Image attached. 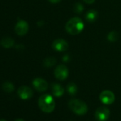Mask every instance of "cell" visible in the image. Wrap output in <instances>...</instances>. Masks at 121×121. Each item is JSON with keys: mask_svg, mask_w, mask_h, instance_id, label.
<instances>
[{"mask_svg": "<svg viewBox=\"0 0 121 121\" xmlns=\"http://www.w3.org/2000/svg\"><path fill=\"white\" fill-rule=\"evenodd\" d=\"M69 107L74 113L79 115H85L88 112L87 104L81 100L72 99L69 103Z\"/></svg>", "mask_w": 121, "mask_h": 121, "instance_id": "3957f363", "label": "cell"}, {"mask_svg": "<svg viewBox=\"0 0 121 121\" xmlns=\"http://www.w3.org/2000/svg\"><path fill=\"white\" fill-rule=\"evenodd\" d=\"M83 6L80 4V3H76L75 5H74V8H73V10L74 12L76 13V14H81V12H83Z\"/></svg>", "mask_w": 121, "mask_h": 121, "instance_id": "ac0fdd59", "label": "cell"}, {"mask_svg": "<svg viewBox=\"0 0 121 121\" xmlns=\"http://www.w3.org/2000/svg\"><path fill=\"white\" fill-rule=\"evenodd\" d=\"M48 1L51 3H58V2H60L61 0H48Z\"/></svg>", "mask_w": 121, "mask_h": 121, "instance_id": "ffe728a7", "label": "cell"}, {"mask_svg": "<svg viewBox=\"0 0 121 121\" xmlns=\"http://www.w3.org/2000/svg\"><path fill=\"white\" fill-rule=\"evenodd\" d=\"M29 31V24L26 21L20 20L15 26V32L19 36L25 35Z\"/></svg>", "mask_w": 121, "mask_h": 121, "instance_id": "ba28073f", "label": "cell"}, {"mask_svg": "<svg viewBox=\"0 0 121 121\" xmlns=\"http://www.w3.org/2000/svg\"><path fill=\"white\" fill-rule=\"evenodd\" d=\"M2 89L7 93H12L14 91V86L11 82H5L2 84Z\"/></svg>", "mask_w": 121, "mask_h": 121, "instance_id": "9a60e30c", "label": "cell"}, {"mask_svg": "<svg viewBox=\"0 0 121 121\" xmlns=\"http://www.w3.org/2000/svg\"><path fill=\"white\" fill-rule=\"evenodd\" d=\"M32 84L34 87V88L39 91V92H44L47 90L48 88V83L47 82L41 78H35Z\"/></svg>", "mask_w": 121, "mask_h": 121, "instance_id": "9c48e42d", "label": "cell"}, {"mask_svg": "<svg viewBox=\"0 0 121 121\" xmlns=\"http://www.w3.org/2000/svg\"><path fill=\"white\" fill-rule=\"evenodd\" d=\"M17 93H18L19 97L22 100L30 99L33 96V94H34L32 89L26 86H22L19 87L17 91Z\"/></svg>", "mask_w": 121, "mask_h": 121, "instance_id": "52a82bcc", "label": "cell"}, {"mask_svg": "<svg viewBox=\"0 0 121 121\" xmlns=\"http://www.w3.org/2000/svg\"><path fill=\"white\" fill-rule=\"evenodd\" d=\"M14 121H25V120H23V119H22V118H18V119L15 120Z\"/></svg>", "mask_w": 121, "mask_h": 121, "instance_id": "44dd1931", "label": "cell"}, {"mask_svg": "<svg viewBox=\"0 0 121 121\" xmlns=\"http://www.w3.org/2000/svg\"><path fill=\"white\" fill-rule=\"evenodd\" d=\"M83 1L86 2V3H87V4H92V3H93L94 2H95V0H83Z\"/></svg>", "mask_w": 121, "mask_h": 121, "instance_id": "d6986e66", "label": "cell"}, {"mask_svg": "<svg viewBox=\"0 0 121 121\" xmlns=\"http://www.w3.org/2000/svg\"><path fill=\"white\" fill-rule=\"evenodd\" d=\"M114 93L108 90H105L101 92L100 94V100L105 105H110L115 101Z\"/></svg>", "mask_w": 121, "mask_h": 121, "instance_id": "8992f818", "label": "cell"}, {"mask_svg": "<svg viewBox=\"0 0 121 121\" xmlns=\"http://www.w3.org/2000/svg\"><path fill=\"white\" fill-rule=\"evenodd\" d=\"M0 121H7L6 120H4V119H2V120H0Z\"/></svg>", "mask_w": 121, "mask_h": 121, "instance_id": "7402d4cb", "label": "cell"}, {"mask_svg": "<svg viewBox=\"0 0 121 121\" xmlns=\"http://www.w3.org/2000/svg\"><path fill=\"white\" fill-rule=\"evenodd\" d=\"M52 47L58 51H65L69 48L68 43L61 39H56L52 43Z\"/></svg>", "mask_w": 121, "mask_h": 121, "instance_id": "30bf717a", "label": "cell"}, {"mask_svg": "<svg viewBox=\"0 0 121 121\" xmlns=\"http://www.w3.org/2000/svg\"><path fill=\"white\" fill-rule=\"evenodd\" d=\"M39 108L46 113H51L55 109V101L53 98L49 94L41 95L38 100Z\"/></svg>", "mask_w": 121, "mask_h": 121, "instance_id": "6da1fadb", "label": "cell"}, {"mask_svg": "<svg viewBox=\"0 0 121 121\" xmlns=\"http://www.w3.org/2000/svg\"><path fill=\"white\" fill-rule=\"evenodd\" d=\"M54 75L58 80L64 81L69 76V69L64 64L58 65L54 71Z\"/></svg>", "mask_w": 121, "mask_h": 121, "instance_id": "277c9868", "label": "cell"}, {"mask_svg": "<svg viewBox=\"0 0 121 121\" xmlns=\"http://www.w3.org/2000/svg\"><path fill=\"white\" fill-rule=\"evenodd\" d=\"M84 28L83 21L78 17H73L66 24V29L67 32L71 35H77L80 34Z\"/></svg>", "mask_w": 121, "mask_h": 121, "instance_id": "7a4b0ae2", "label": "cell"}, {"mask_svg": "<svg viewBox=\"0 0 121 121\" xmlns=\"http://www.w3.org/2000/svg\"><path fill=\"white\" fill-rule=\"evenodd\" d=\"M2 46L4 47V48H12L14 44V41L12 38H10V37H5L4 39H2L1 42Z\"/></svg>", "mask_w": 121, "mask_h": 121, "instance_id": "4fadbf2b", "label": "cell"}, {"mask_svg": "<svg viewBox=\"0 0 121 121\" xmlns=\"http://www.w3.org/2000/svg\"><path fill=\"white\" fill-rule=\"evenodd\" d=\"M97 18H98V12L94 9L89 10L86 14V19L90 23L95 22L97 19Z\"/></svg>", "mask_w": 121, "mask_h": 121, "instance_id": "7c38bea8", "label": "cell"}, {"mask_svg": "<svg viewBox=\"0 0 121 121\" xmlns=\"http://www.w3.org/2000/svg\"><path fill=\"white\" fill-rule=\"evenodd\" d=\"M51 91L52 93L54 96L56 97H60L62 96L64 93V88L58 83H53L51 85Z\"/></svg>", "mask_w": 121, "mask_h": 121, "instance_id": "8fae6325", "label": "cell"}, {"mask_svg": "<svg viewBox=\"0 0 121 121\" xmlns=\"http://www.w3.org/2000/svg\"><path fill=\"white\" fill-rule=\"evenodd\" d=\"M110 116V110L105 106L99 107L95 113V117L98 121H106Z\"/></svg>", "mask_w": 121, "mask_h": 121, "instance_id": "5b68a950", "label": "cell"}, {"mask_svg": "<svg viewBox=\"0 0 121 121\" xmlns=\"http://www.w3.org/2000/svg\"><path fill=\"white\" fill-rule=\"evenodd\" d=\"M118 38H119V34L116 31H111L108 35V39L111 42L116 41L118 39Z\"/></svg>", "mask_w": 121, "mask_h": 121, "instance_id": "e0dca14e", "label": "cell"}, {"mask_svg": "<svg viewBox=\"0 0 121 121\" xmlns=\"http://www.w3.org/2000/svg\"><path fill=\"white\" fill-rule=\"evenodd\" d=\"M66 90L68 93L71 95H75L78 92L77 86L73 83H70L69 84H68L66 87Z\"/></svg>", "mask_w": 121, "mask_h": 121, "instance_id": "5bb4252c", "label": "cell"}, {"mask_svg": "<svg viewBox=\"0 0 121 121\" xmlns=\"http://www.w3.org/2000/svg\"><path fill=\"white\" fill-rule=\"evenodd\" d=\"M56 64V58L54 57H48L46 58L43 61V66L46 67L53 66Z\"/></svg>", "mask_w": 121, "mask_h": 121, "instance_id": "2e32d148", "label": "cell"}]
</instances>
